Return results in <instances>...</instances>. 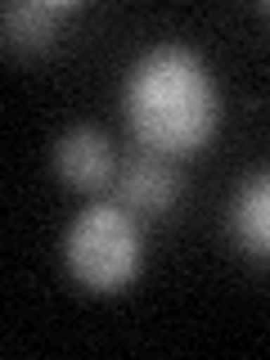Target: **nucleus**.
Here are the masks:
<instances>
[{"label": "nucleus", "mask_w": 270, "mask_h": 360, "mask_svg": "<svg viewBox=\"0 0 270 360\" xmlns=\"http://www.w3.org/2000/svg\"><path fill=\"white\" fill-rule=\"evenodd\" d=\"M77 14H82L77 0H9L0 9V32L9 50H41L59 41Z\"/></svg>", "instance_id": "obj_5"}, {"label": "nucleus", "mask_w": 270, "mask_h": 360, "mask_svg": "<svg viewBox=\"0 0 270 360\" xmlns=\"http://www.w3.org/2000/svg\"><path fill=\"white\" fill-rule=\"evenodd\" d=\"M50 162H54V176L63 180L72 194H104V189L117 185V153H112V140L99 127H90V122H77V127H68L59 140H54L50 149Z\"/></svg>", "instance_id": "obj_3"}, {"label": "nucleus", "mask_w": 270, "mask_h": 360, "mask_svg": "<svg viewBox=\"0 0 270 360\" xmlns=\"http://www.w3.org/2000/svg\"><path fill=\"white\" fill-rule=\"evenodd\" d=\"M63 266L90 292L131 288L144 270V234L117 198L82 207L63 230Z\"/></svg>", "instance_id": "obj_2"}, {"label": "nucleus", "mask_w": 270, "mask_h": 360, "mask_svg": "<svg viewBox=\"0 0 270 360\" xmlns=\"http://www.w3.org/2000/svg\"><path fill=\"white\" fill-rule=\"evenodd\" d=\"M122 112L135 144L162 158H189L212 144L221 127V95L198 50L176 41L149 45L122 82Z\"/></svg>", "instance_id": "obj_1"}, {"label": "nucleus", "mask_w": 270, "mask_h": 360, "mask_svg": "<svg viewBox=\"0 0 270 360\" xmlns=\"http://www.w3.org/2000/svg\"><path fill=\"white\" fill-rule=\"evenodd\" d=\"M112 198L127 212H135V217H167L180 198V172L172 167V158L140 149L135 158H127V167L117 172Z\"/></svg>", "instance_id": "obj_4"}, {"label": "nucleus", "mask_w": 270, "mask_h": 360, "mask_svg": "<svg viewBox=\"0 0 270 360\" xmlns=\"http://www.w3.org/2000/svg\"><path fill=\"white\" fill-rule=\"evenodd\" d=\"M230 239L252 262H270V172H252L230 198Z\"/></svg>", "instance_id": "obj_6"}]
</instances>
